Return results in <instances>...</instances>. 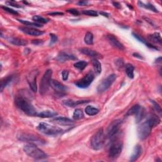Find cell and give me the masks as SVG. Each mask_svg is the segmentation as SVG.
Returning a JSON list of instances; mask_svg holds the SVG:
<instances>
[{"label": "cell", "instance_id": "obj_25", "mask_svg": "<svg viewBox=\"0 0 162 162\" xmlns=\"http://www.w3.org/2000/svg\"><path fill=\"white\" fill-rule=\"evenodd\" d=\"M149 38H150V40L153 42H155V43H158V44H161V42H162V39L161 38L160 36V34L159 33L156 32V33H154L153 34L150 35L149 36Z\"/></svg>", "mask_w": 162, "mask_h": 162}, {"label": "cell", "instance_id": "obj_47", "mask_svg": "<svg viewBox=\"0 0 162 162\" xmlns=\"http://www.w3.org/2000/svg\"><path fill=\"white\" fill-rule=\"evenodd\" d=\"M113 5L115 7H116L117 8H121V6L120 5V3H118V2H113Z\"/></svg>", "mask_w": 162, "mask_h": 162}, {"label": "cell", "instance_id": "obj_5", "mask_svg": "<svg viewBox=\"0 0 162 162\" xmlns=\"http://www.w3.org/2000/svg\"><path fill=\"white\" fill-rule=\"evenodd\" d=\"M37 129L42 133L47 135H57L62 132V129L59 127L53 126L46 123L39 124Z\"/></svg>", "mask_w": 162, "mask_h": 162}, {"label": "cell", "instance_id": "obj_6", "mask_svg": "<svg viewBox=\"0 0 162 162\" xmlns=\"http://www.w3.org/2000/svg\"><path fill=\"white\" fill-rule=\"evenodd\" d=\"M153 129L148 120L144 122L137 127V135L141 140H144L150 135L151 129Z\"/></svg>", "mask_w": 162, "mask_h": 162}, {"label": "cell", "instance_id": "obj_18", "mask_svg": "<svg viewBox=\"0 0 162 162\" xmlns=\"http://www.w3.org/2000/svg\"><path fill=\"white\" fill-rule=\"evenodd\" d=\"M52 122L55 124L61 125H71L74 124L73 120L71 119L66 117H56L52 120Z\"/></svg>", "mask_w": 162, "mask_h": 162}, {"label": "cell", "instance_id": "obj_19", "mask_svg": "<svg viewBox=\"0 0 162 162\" xmlns=\"http://www.w3.org/2000/svg\"><path fill=\"white\" fill-rule=\"evenodd\" d=\"M89 101H90L89 100H79V101H72L70 100H65L63 101V103H64L65 106H67V107H76V106L79 105L87 103Z\"/></svg>", "mask_w": 162, "mask_h": 162}, {"label": "cell", "instance_id": "obj_44", "mask_svg": "<svg viewBox=\"0 0 162 162\" xmlns=\"http://www.w3.org/2000/svg\"><path fill=\"white\" fill-rule=\"evenodd\" d=\"M62 78H63V80L64 81H67L68 78V74H69V72L68 70H63L62 71Z\"/></svg>", "mask_w": 162, "mask_h": 162}, {"label": "cell", "instance_id": "obj_49", "mask_svg": "<svg viewBox=\"0 0 162 162\" xmlns=\"http://www.w3.org/2000/svg\"><path fill=\"white\" fill-rule=\"evenodd\" d=\"M100 14L101 15H103L105 16H106V17H108L109 16V14H107V13H106V12H101Z\"/></svg>", "mask_w": 162, "mask_h": 162}, {"label": "cell", "instance_id": "obj_23", "mask_svg": "<svg viewBox=\"0 0 162 162\" xmlns=\"http://www.w3.org/2000/svg\"><path fill=\"white\" fill-rule=\"evenodd\" d=\"M57 113L55 111H50V110H46L41 112V113H38L37 116L41 118H51L55 117Z\"/></svg>", "mask_w": 162, "mask_h": 162}, {"label": "cell", "instance_id": "obj_17", "mask_svg": "<svg viewBox=\"0 0 162 162\" xmlns=\"http://www.w3.org/2000/svg\"><path fill=\"white\" fill-rule=\"evenodd\" d=\"M51 87L54 89L55 91L58 92V93H63V92L66 91V87L64 85L61 84L57 81L52 80L50 82Z\"/></svg>", "mask_w": 162, "mask_h": 162}, {"label": "cell", "instance_id": "obj_36", "mask_svg": "<svg viewBox=\"0 0 162 162\" xmlns=\"http://www.w3.org/2000/svg\"><path fill=\"white\" fill-rule=\"evenodd\" d=\"M18 21L20 22H21L22 24H24L25 25H27V26H31V27H42V26L40 24H37V23H36V22H31L23 21V20H18Z\"/></svg>", "mask_w": 162, "mask_h": 162}, {"label": "cell", "instance_id": "obj_40", "mask_svg": "<svg viewBox=\"0 0 162 162\" xmlns=\"http://www.w3.org/2000/svg\"><path fill=\"white\" fill-rule=\"evenodd\" d=\"M151 103H153V106H154V107L155 108V110H156L157 111L158 113H159L160 115L161 114V108L160 107V106L158 105L157 102H155L153 100H151Z\"/></svg>", "mask_w": 162, "mask_h": 162}, {"label": "cell", "instance_id": "obj_35", "mask_svg": "<svg viewBox=\"0 0 162 162\" xmlns=\"http://www.w3.org/2000/svg\"><path fill=\"white\" fill-rule=\"evenodd\" d=\"M87 63L85 61H79L74 64V67L80 70H82L87 67Z\"/></svg>", "mask_w": 162, "mask_h": 162}, {"label": "cell", "instance_id": "obj_22", "mask_svg": "<svg viewBox=\"0 0 162 162\" xmlns=\"http://www.w3.org/2000/svg\"><path fill=\"white\" fill-rule=\"evenodd\" d=\"M9 41L11 42L12 44L16 45V46H26L27 44V41L24 39H20L17 38H11L9 39Z\"/></svg>", "mask_w": 162, "mask_h": 162}, {"label": "cell", "instance_id": "obj_2", "mask_svg": "<svg viewBox=\"0 0 162 162\" xmlns=\"http://www.w3.org/2000/svg\"><path fill=\"white\" fill-rule=\"evenodd\" d=\"M24 151L29 157L36 160H42L47 158V154L41 149L38 148L34 144L30 143L25 145Z\"/></svg>", "mask_w": 162, "mask_h": 162}, {"label": "cell", "instance_id": "obj_24", "mask_svg": "<svg viewBox=\"0 0 162 162\" xmlns=\"http://www.w3.org/2000/svg\"><path fill=\"white\" fill-rule=\"evenodd\" d=\"M134 67L133 65L128 64L125 65V73H126L127 75L130 79L134 78Z\"/></svg>", "mask_w": 162, "mask_h": 162}, {"label": "cell", "instance_id": "obj_39", "mask_svg": "<svg viewBox=\"0 0 162 162\" xmlns=\"http://www.w3.org/2000/svg\"><path fill=\"white\" fill-rule=\"evenodd\" d=\"M1 8H2L3 10H4L5 11L7 12L10 13V14H12V15H18V13L17 12L14 10H13V9L7 7V6H1Z\"/></svg>", "mask_w": 162, "mask_h": 162}, {"label": "cell", "instance_id": "obj_15", "mask_svg": "<svg viewBox=\"0 0 162 162\" xmlns=\"http://www.w3.org/2000/svg\"><path fill=\"white\" fill-rule=\"evenodd\" d=\"M19 29L25 34L32 36H39L44 34V32L32 27H20Z\"/></svg>", "mask_w": 162, "mask_h": 162}, {"label": "cell", "instance_id": "obj_34", "mask_svg": "<svg viewBox=\"0 0 162 162\" xmlns=\"http://www.w3.org/2000/svg\"><path fill=\"white\" fill-rule=\"evenodd\" d=\"M139 4L140 6H142V7H144L145 8H147L148 10H150L151 11H153L154 12H158V10L154 7V6L150 4V3H148V4H144L143 3H142L141 1H139Z\"/></svg>", "mask_w": 162, "mask_h": 162}, {"label": "cell", "instance_id": "obj_43", "mask_svg": "<svg viewBox=\"0 0 162 162\" xmlns=\"http://www.w3.org/2000/svg\"><path fill=\"white\" fill-rule=\"evenodd\" d=\"M67 12L68 13H70V14H72L73 15H75V16H78V15H79V14H80V13L79 12V11L77 10L76 9H74V8L68 9V10H67Z\"/></svg>", "mask_w": 162, "mask_h": 162}, {"label": "cell", "instance_id": "obj_33", "mask_svg": "<svg viewBox=\"0 0 162 162\" xmlns=\"http://www.w3.org/2000/svg\"><path fill=\"white\" fill-rule=\"evenodd\" d=\"M84 113L81 109H76L73 114V118L75 120H79L84 117Z\"/></svg>", "mask_w": 162, "mask_h": 162}, {"label": "cell", "instance_id": "obj_28", "mask_svg": "<svg viewBox=\"0 0 162 162\" xmlns=\"http://www.w3.org/2000/svg\"><path fill=\"white\" fill-rule=\"evenodd\" d=\"M92 64L96 73L97 74H100L101 72V65L100 62L98 61L97 59H93L92 61Z\"/></svg>", "mask_w": 162, "mask_h": 162}, {"label": "cell", "instance_id": "obj_20", "mask_svg": "<svg viewBox=\"0 0 162 162\" xmlns=\"http://www.w3.org/2000/svg\"><path fill=\"white\" fill-rule=\"evenodd\" d=\"M142 151H143V150H142V148L141 147V146H139V145H137V146L134 149L133 153L131 155L130 161H134L137 160L139 157L141 156V154H142Z\"/></svg>", "mask_w": 162, "mask_h": 162}, {"label": "cell", "instance_id": "obj_10", "mask_svg": "<svg viewBox=\"0 0 162 162\" xmlns=\"http://www.w3.org/2000/svg\"><path fill=\"white\" fill-rule=\"evenodd\" d=\"M17 138L18 139V140L21 141L29 142V143H31L32 144H34V143L42 144L45 143L43 139H42L32 134H20L19 135H17Z\"/></svg>", "mask_w": 162, "mask_h": 162}, {"label": "cell", "instance_id": "obj_38", "mask_svg": "<svg viewBox=\"0 0 162 162\" xmlns=\"http://www.w3.org/2000/svg\"><path fill=\"white\" fill-rule=\"evenodd\" d=\"M133 36H134V37L136 38L138 41H139L140 42H143V43L145 44H147L148 43V42H147V41L144 38L142 37V36H141L140 35H139L137 34H135V33H133Z\"/></svg>", "mask_w": 162, "mask_h": 162}, {"label": "cell", "instance_id": "obj_1", "mask_svg": "<svg viewBox=\"0 0 162 162\" xmlns=\"http://www.w3.org/2000/svg\"><path fill=\"white\" fill-rule=\"evenodd\" d=\"M15 102L16 107L24 111L25 114L29 116H37L38 113L36 109L27 98L22 97L21 96H16Z\"/></svg>", "mask_w": 162, "mask_h": 162}, {"label": "cell", "instance_id": "obj_12", "mask_svg": "<svg viewBox=\"0 0 162 162\" xmlns=\"http://www.w3.org/2000/svg\"><path fill=\"white\" fill-rule=\"evenodd\" d=\"M38 74V72L36 70L32 71L30 72L27 76V80L30 85V87L33 92H36L37 91V84H36V78Z\"/></svg>", "mask_w": 162, "mask_h": 162}, {"label": "cell", "instance_id": "obj_30", "mask_svg": "<svg viewBox=\"0 0 162 162\" xmlns=\"http://www.w3.org/2000/svg\"><path fill=\"white\" fill-rule=\"evenodd\" d=\"M33 21H34L37 24H46L49 22V20L47 18H45L42 16H39V15H35L34 16H33Z\"/></svg>", "mask_w": 162, "mask_h": 162}, {"label": "cell", "instance_id": "obj_13", "mask_svg": "<svg viewBox=\"0 0 162 162\" xmlns=\"http://www.w3.org/2000/svg\"><path fill=\"white\" fill-rule=\"evenodd\" d=\"M77 59V57H75L74 55L68 53H66L64 51H62L59 53L58 55L57 59V61L61 63H64L67 62L68 60H74V59Z\"/></svg>", "mask_w": 162, "mask_h": 162}, {"label": "cell", "instance_id": "obj_21", "mask_svg": "<svg viewBox=\"0 0 162 162\" xmlns=\"http://www.w3.org/2000/svg\"><path fill=\"white\" fill-rule=\"evenodd\" d=\"M147 120L153 128L155 126H157V125H158L160 123V119L159 118V117L154 114L150 115V116L148 117Z\"/></svg>", "mask_w": 162, "mask_h": 162}, {"label": "cell", "instance_id": "obj_9", "mask_svg": "<svg viewBox=\"0 0 162 162\" xmlns=\"http://www.w3.org/2000/svg\"><path fill=\"white\" fill-rule=\"evenodd\" d=\"M94 74L92 73V72H89L87 74L85 75L83 78L77 81H76L75 82V84L76 86H77L79 88H82V89L87 88L92 83V81L94 80Z\"/></svg>", "mask_w": 162, "mask_h": 162}, {"label": "cell", "instance_id": "obj_48", "mask_svg": "<svg viewBox=\"0 0 162 162\" xmlns=\"http://www.w3.org/2000/svg\"><path fill=\"white\" fill-rule=\"evenodd\" d=\"M87 1H79L78 3V5H81V6H84V5H86L87 4Z\"/></svg>", "mask_w": 162, "mask_h": 162}, {"label": "cell", "instance_id": "obj_8", "mask_svg": "<svg viewBox=\"0 0 162 162\" xmlns=\"http://www.w3.org/2000/svg\"><path fill=\"white\" fill-rule=\"evenodd\" d=\"M116 78L117 75L114 74L108 75L107 78L105 79L104 80L99 84L97 88L98 92H100L101 93V92H103L107 91L112 85V84L113 83Z\"/></svg>", "mask_w": 162, "mask_h": 162}, {"label": "cell", "instance_id": "obj_37", "mask_svg": "<svg viewBox=\"0 0 162 162\" xmlns=\"http://www.w3.org/2000/svg\"><path fill=\"white\" fill-rule=\"evenodd\" d=\"M82 14L89 16H97L98 13L94 11V10H84L82 12Z\"/></svg>", "mask_w": 162, "mask_h": 162}, {"label": "cell", "instance_id": "obj_46", "mask_svg": "<svg viewBox=\"0 0 162 162\" xmlns=\"http://www.w3.org/2000/svg\"><path fill=\"white\" fill-rule=\"evenodd\" d=\"M32 42L36 45H40L43 43V41H42V40H33Z\"/></svg>", "mask_w": 162, "mask_h": 162}, {"label": "cell", "instance_id": "obj_41", "mask_svg": "<svg viewBox=\"0 0 162 162\" xmlns=\"http://www.w3.org/2000/svg\"><path fill=\"white\" fill-rule=\"evenodd\" d=\"M49 36H50V38H51L50 45H52L53 44L55 43V42L58 41V38H57V36L53 34H49Z\"/></svg>", "mask_w": 162, "mask_h": 162}, {"label": "cell", "instance_id": "obj_45", "mask_svg": "<svg viewBox=\"0 0 162 162\" xmlns=\"http://www.w3.org/2000/svg\"><path fill=\"white\" fill-rule=\"evenodd\" d=\"M49 15H51V16H56V15H64V13L62 12H51L48 14Z\"/></svg>", "mask_w": 162, "mask_h": 162}, {"label": "cell", "instance_id": "obj_7", "mask_svg": "<svg viewBox=\"0 0 162 162\" xmlns=\"http://www.w3.org/2000/svg\"><path fill=\"white\" fill-rule=\"evenodd\" d=\"M122 148H123V144L121 141H117L113 142L109 149V158L112 160L117 159L122 153Z\"/></svg>", "mask_w": 162, "mask_h": 162}, {"label": "cell", "instance_id": "obj_4", "mask_svg": "<svg viewBox=\"0 0 162 162\" xmlns=\"http://www.w3.org/2000/svg\"><path fill=\"white\" fill-rule=\"evenodd\" d=\"M53 72L51 69L46 70L42 77L40 82V94L44 95L48 91L49 87L50 86V82L51 81V76Z\"/></svg>", "mask_w": 162, "mask_h": 162}, {"label": "cell", "instance_id": "obj_31", "mask_svg": "<svg viewBox=\"0 0 162 162\" xmlns=\"http://www.w3.org/2000/svg\"><path fill=\"white\" fill-rule=\"evenodd\" d=\"M93 34L90 32H87L84 37V42L87 44L91 45L93 44Z\"/></svg>", "mask_w": 162, "mask_h": 162}, {"label": "cell", "instance_id": "obj_26", "mask_svg": "<svg viewBox=\"0 0 162 162\" xmlns=\"http://www.w3.org/2000/svg\"><path fill=\"white\" fill-rule=\"evenodd\" d=\"M85 112L89 116H93V115H96L99 113V110L98 108L91 107V106H87L85 109Z\"/></svg>", "mask_w": 162, "mask_h": 162}, {"label": "cell", "instance_id": "obj_42", "mask_svg": "<svg viewBox=\"0 0 162 162\" xmlns=\"http://www.w3.org/2000/svg\"><path fill=\"white\" fill-rule=\"evenodd\" d=\"M6 3L8 5H10L14 6V7H16V8H21L22 6L21 5H19L18 4H17L15 1H6Z\"/></svg>", "mask_w": 162, "mask_h": 162}, {"label": "cell", "instance_id": "obj_16", "mask_svg": "<svg viewBox=\"0 0 162 162\" xmlns=\"http://www.w3.org/2000/svg\"><path fill=\"white\" fill-rule=\"evenodd\" d=\"M81 53H82V54H84L85 55H87L89 57H92V58H101V55L98 52L92 50V49H91L87 48H82L79 49Z\"/></svg>", "mask_w": 162, "mask_h": 162}, {"label": "cell", "instance_id": "obj_50", "mask_svg": "<svg viewBox=\"0 0 162 162\" xmlns=\"http://www.w3.org/2000/svg\"><path fill=\"white\" fill-rule=\"evenodd\" d=\"M133 56H134V57H136V58L137 57V58H141H141H143V57H142L141 56L139 55L138 53H134V54H133Z\"/></svg>", "mask_w": 162, "mask_h": 162}, {"label": "cell", "instance_id": "obj_14", "mask_svg": "<svg viewBox=\"0 0 162 162\" xmlns=\"http://www.w3.org/2000/svg\"><path fill=\"white\" fill-rule=\"evenodd\" d=\"M108 42L114 48H117L120 50H124L125 49L124 45L118 40V39L115 37L113 35H107V36Z\"/></svg>", "mask_w": 162, "mask_h": 162}, {"label": "cell", "instance_id": "obj_29", "mask_svg": "<svg viewBox=\"0 0 162 162\" xmlns=\"http://www.w3.org/2000/svg\"><path fill=\"white\" fill-rule=\"evenodd\" d=\"M12 78H13L12 75H9V76H8V77H6L3 79H2L1 81V92L3 91V89H4L6 85L10 83V82H11V81L12 80Z\"/></svg>", "mask_w": 162, "mask_h": 162}, {"label": "cell", "instance_id": "obj_32", "mask_svg": "<svg viewBox=\"0 0 162 162\" xmlns=\"http://www.w3.org/2000/svg\"><path fill=\"white\" fill-rule=\"evenodd\" d=\"M135 122L136 123H139L142 119L145 116V110L143 108H141L139 111L137 112V113L135 115Z\"/></svg>", "mask_w": 162, "mask_h": 162}, {"label": "cell", "instance_id": "obj_11", "mask_svg": "<svg viewBox=\"0 0 162 162\" xmlns=\"http://www.w3.org/2000/svg\"><path fill=\"white\" fill-rule=\"evenodd\" d=\"M121 124V120H115L111 122L107 128V135L109 137H113L118 133Z\"/></svg>", "mask_w": 162, "mask_h": 162}, {"label": "cell", "instance_id": "obj_3", "mask_svg": "<svg viewBox=\"0 0 162 162\" xmlns=\"http://www.w3.org/2000/svg\"><path fill=\"white\" fill-rule=\"evenodd\" d=\"M105 143V134L102 128L98 130L91 138V146L95 150H98L103 147Z\"/></svg>", "mask_w": 162, "mask_h": 162}, {"label": "cell", "instance_id": "obj_27", "mask_svg": "<svg viewBox=\"0 0 162 162\" xmlns=\"http://www.w3.org/2000/svg\"><path fill=\"white\" fill-rule=\"evenodd\" d=\"M141 108V107L139 105H135L133 106V107L129 110L126 115H127V116H131V115H135L137 113V112L139 111Z\"/></svg>", "mask_w": 162, "mask_h": 162}]
</instances>
